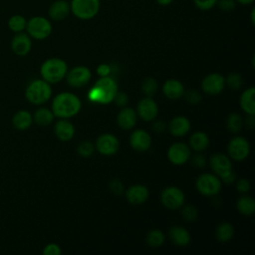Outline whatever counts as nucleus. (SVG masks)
Instances as JSON below:
<instances>
[{
  "label": "nucleus",
  "instance_id": "a18cd8bd",
  "mask_svg": "<svg viewBox=\"0 0 255 255\" xmlns=\"http://www.w3.org/2000/svg\"><path fill=\"white\" fill-rule=\"evenodd\" d=\"M236 188H237V190H238L239 192H241V193H246V192H248L249 189H250V183H249V181H248L247 179H244V178L239 179V180L237 181V183H236Z\"/></svg>",
  "mask_w": 255,
  "mask_h": 255
},
{
  "label": "nucleus",
  "instance_id": "2f4dec72",
  "mask_svg": "<svg viewBox=\"0 0 255 255\" xmlns=\"http://www.w3.org/2000/svg\"><path fill=\"white\" fill-rule=\"evenodd\" d=\"M146 242L150 247H159L164 242V234L158 230H150L146 235Z\"/></svg>",
  "mask_w": 255,
  "mask_h": 255
},
{
  "label": "nucleus",
  "instance_id": "dca6fc26",
  "mask_svg": "<svg viewBox=\"0 0 255 255\" xmlns=\"http://www.w3.org/2000/svg\"><path fill=\"white\" fill-rule=\"evenodd\" d=\"M210 166L214 173L220 178L232 171V163L230 158L223 153H215L210 158Z\"/></svg>",
  "mask_w": 255,
  "mask_h": 255
},
{
  "label": "nucleus",
  "instance_id": "6ab92c4d",
  "mask_svg": "<svg viewBox=\"0 0 255 255\" xmlns=\"http://www.w3.org/2000/svg\"><path fill=\"white\" fill-rule=\"evenodd\" d=\"M126 196L128 202L132 204H141L148 198V189L143 185L135 184L127 190Z\"/></svg>",
  "mask_w": 255,
  "mask_h": 255
},
{
  "label": "nucleus",
  "instance_id": "6e6552de",
  "mask_svg": "<svg viewBox=\"0 0 255 255\" xmlns=\"http://www.w3.org/2000/svg\"><path fill=\"white\" fill-rule=\"evenodd\" d=\"M95 87L98 88L101 94L100 104H104V105L110 104L114 100L116 94L118 93L117 82L109 76L102 77L101 79H99L96 82Z\"/></svg>",
  "mask_w": 255,
  "mask_h": 255
},
{
  "label": "nucleus",
  "instance_id": "20e7f679",
  "mask_svg": "<svg viewBox=\"0 0 255 255\" xmlns=\"http://www.w3.org/2000/svg\"><path fill=\"white\" fill-rule=\"evenodd\" d=\"M53 31V25L49 18L44 16H33L27 19V25L25 32L35 40L47 39Z\"/></svg>",
  "mask_w": 255,
  "mask_h": 255
},
{
  "label": "nucleus",
  "instance_id": "c03bdc74",
  "mask_svg": "<svg viewBox=\"0 0 255 255\" xmlns=\"http://www.w3.org/2000/svg\"><path fill=\"white\" fill-rule=\"evenodd\" d=\"M110 188L115 194H121L124 191V185L119 179H113L110 182Z\"/></svg>",
  "mask_w": 255,
  "mask_h": 255
},
{
  "label": "nucleus",
  "instance_id": "cd10ccee",
  "mask_svg": "<svg viewBox=\"0 0 255 255\" xmlns=\"http://www.w3.org/2000/svg\"><path fill=\"white\" fill-rule=\"evenodd\" d=\"M189 144L195 151L204 150L209 144L208 135L203 131H196L191 134L189 138Z\"/></svg>",
  "mask_w": 255,
  "mask_h": 255
},
{
  "label": "nucleus",
  "instance_id": "c85d7f7f",
  "mask_svg": "<svg viewBox=\"0 0 255 255\" xmlns=\"http://www.w3.org/2000/svg\"><path fill=\"white\" fill-rule=\"evenodd\" d=\"M27 25V19L21 15V14H14L9 17L7 21V27L8 29L13 32L14 34L25 32Z\"/></svg>",
  "mask_w": 255,
  "mask_h": 255
},
{
  "label": "nucleus",
  "instance_id": "7c9ffc66",
  "mask_svg": "<svg viewBox=\"0 0 255 255\" xmlns=\"http://www.w3.org/2000/svg\"><path fill=\"white\" fill-rule=\"evenodd\" d=\"M234 233V228L232 226V224H230L229 222H223L220 223L215 231V235L216 238L220 241V242H227L229 241Z\"/></svg>",
  "mask_w": 255,
  "mask_h": 255
},
{
  "label": "nucleus",
  "instance_id": "3c124183",
  "mask_svg": "<svg viewBox=\"0 0 255 255\" xmlns=\"http://www.w3.org/2000/svg\"><path fill=\"white\" fill-rule=\"evenodd\" d=\"M234 1L236 2V4H239L242 6H248V5H252L255 0H234Z\"/></svg>",
  "mask_w": 255,
  "mask_h": 255
},
{
  "label": "nucleus",
  "instance_id": "e433bc0d",
  "mask_svg": "<svg viewBox=\"0 0 255 255\" xmlns=\"http://www.w3.org/2000/svg\"><path fill=\"white\" fill-rule=\"evenodd\" d=\"M77 151L80 155L84 157L90 156L94 152V145L91 141H83L78 145Z\"/></svg>",
  "mask_w": 255,
  "mask_h": 255
},
{
  "label": "nucleus",
  "instance_id": "9d476101",
  "mask_svg": "<svg viewBox=\"0 0 255 255\" xmlns=\"http://www.w3.org/2000/svg\"><path fill=\"white\" fill-rule=\"evenodd\" d=\"M11 51L19 57L28 55L32 49V38L26 32L14 34L10 42Z\"/></svg>",
  "mask_w": 255,
  "mask_h": 255
},
{
  "label": "nucleus",
  "instance_id": "09e8293b",
  "mask_svg": "<svg viewBox=\"0 0 255 255\" xmlns=\"http://www.w3.org/2000/svg\"><path fill=\"white\" fill-rule=\"evenodd\" d=\"M235 173H234V171L232 170L231 172H229L228 174H226L225 176H223L221 179H222V181L225 183V184H230V183H232V182H234V180H235Z\"/></svg>",
  "mask_w": 255,
  "mask_h": 255
},
{
  "label": "nucleus",
  "instance_id": "37998d69",
  "mask_svg": "<svg viewBox=\"0 0 255 255\" xmlns=\"http://www.w3.org/2000/svg\"><path fill=\"white\" fill-rule=\"evenodd\" d=\"M117 104V106L119 107H125L128 102V95L124 92H118L114 98V100Z\"/></svg>",
  "mask_w": 255,
  "mask_h": 255
},
{
  "label": "nucleus",
  "instance_id": "ddd939ff",
  "mask_svg": "<svg viewBox=\"0 0 255 255\" xmlns=\"http://www.w3.org/2000/svg\"><path fill=\"white\" fill-rule=\"evenodd\" d=\"M225 78L218 74L212 73L204 77L201 82V88L205 94L208 95H217L224 89Z\"/></svg>",
  "mask_w": 255,
  "mask_h": 255
},
{
  "label": "nucleus",
  "instance_id": "4be33fe9",
  "mask_svg": "<svg viewBox=\"0 0 255 255\" xmlns=\"http://www.w3.org/2000/svg\"><path fill=\"white\" fill-rule=\"evenodd\" d=\"M168 129L172 135L182 136L189 131L190 122L185 117H182V116L175 117L170 121L168 125Z\"/></svg>",
  "mask_w": 255,
  "mask_h": 255
},
{
  "label": "nucleus",
  "instance_id": "5701e85b",
  "mask_svg": "<svg viewBox=\"0 0 255 255\" xmlns=\"http://www.w3.org/2000/svg\"><path fill=\"white\" fill-rule=\"evenodd\" d=\"M54 132L60 140L68 141L74 136L75 128L71 122L63 119V120H59L55 124Z\"/></svg>",
  "mask_w": 255,
  "mask_h": 255
},
{
  "label": "nucleus",
  "instance_id": "49530a36",
  "mask_svg": "<svg viewBox=\"0 0 255 255\" xmlns=\"http://www.w3.org/2000/svg\"><path fill=\"white\" fill-rule=\"evenodd\" d=\"M97 73L101 77H107L111 73V66L108 64H101L97 68Z\"/></svg>",
  "mask_w": 255,
  "mask_h": 255
},
{
  "label": "nucleus",
  "instance_id": "f704fd0d",
  "mask_svg": "<svg viewBox=\"0 0 255 255\" xmlns=\"http://www.w3.org/2000/svg\"><path fill=\"white\" fill-rule=\"evenodd\" d=\"M225 84L232 90H237L242 85V78L239 74L232 73L225 79Z\"/></svg>",
  "mask_w": 255,
  "mask_h": 255
},
{
  "label": "nucleus",
  "instance_id": "9b49d317",
  "mask_svg": "<svg viewBox=\"0 0 255 255\" xmlns=\"http://www.w3.org/2000/svg\"><path fill=\"white\" fill-rule=\"evenodd\" d=\"M91 77L92 74L89 68L85 66H77L67 74V82L71 87L81 88L88 84Z\"/></svg>",
  "mask_w": 255,
  "mask_h": 255
},
{
  "label": "nucleus",
  "instance_id": "2eb2a0df",
  "mask_svg": "<svg viewBox=\"0 0 255 255\" xmlns=\"http://www.w3.org/2000/svg\"><path fill=\"white\" fill-rule=\"evenodd\" d=\"M70 14V3L67 0H55L50 4L48 8V18L51 21H63Z\"/></svg>",
  "mask_w": 255,
  "mask_h": 255
},
{
  "label": "nucleus",
  "instance_id": "412c9836",
  "mask_svg": "<svg viewBox=\"0 0 255 255\" xmlns=\"http://www.w3.org/2000/svg\"><path fill=\"white\" fill-rule=\"evenodd\" d=\"M12 125L18 130H26L33 124L32 114L27 110H19L12 117Z\"/></svg>",
  "mask_w": 255,
  "mask_h": 255
},
{
  "label": "nucleus",
  "instance_id": "f3484780",
  "mask_svg": "<svg viewBox=\"0 0 255 255\" xmlns=\"http://www.w3.org/2000/svg\"><path fill=\"white\" fill-rule=\"evenodd\" d=\"M137 113L143 121L149 122L157 116L158 107L151 97H146L141 99L137 104Z\"/></svg>",
  "mask_w": 255,
  "mask_h": 255
},
{
  "label": "nucleus",
  "instance_id": "603ef678",
  "mask_svg": "<svg viewBox=\"0 0 255 255\" xmlns=\"http://www.w3.org/2000/svg\"><path fill=\"white\" fill-rule=\"evenodd\" d=\"M174 0H155V2L159 5V6H163V7H166V6H169L170 4H172Z\"/></svg>",
  "mask_w": 255,
  "mask_h": 255
},
{
  "label": "nucleus",
  "instance_id": "7ed1b4c3",
  "mask_svg": "<svg viewBox=\"0 0 255 255\" xmlns=\"http://www.w3.org/2000/svg\"><path fill=\"white\" fill-rule=\"evenodd\" d=\"M68 67L64 60L60 58H49L40 67V75L49 84L60 82L67 74Z\"/></svg>",
  "mask_w": 255,
  "mask_h": 255
},
{
  "label": "nucleus",
  "instance_id": "0eeeda50",
  "mask_svg": "<svg viewBox=\"0 0 255 255\" xmlns=\"http://www.w3.org/2000/svg\"><path fill=\"white\" fill-rule=\"evenodd\" d=\"M184 193L183 191L175 186H169L162 190L160 195V200L162 204L168 209H178L184 203Z\"/></svg>",
  "mask_w": 255,
  "mask_h": 255
},
{
  "label": "nucleus",
  "instance_id": "79ce46f5",
  "mask_svg": "<svg viewBox=\"0 0 255 255\" xmlns=\"http://www.w3.org/2000/svg\"><path fill=\"white\" fill-rule=\"evenodd\" d=\"M185 98H186V100H187L188 103L193 104V105L197 104V103L200 101V99H201L200 94H199L197 91H195V90H189V91L185 94Z\"/></svg>",
  "mask_w": 255,
  "mask_h": 255
},
{
  "label": "nucleus",
  "instance_id": "1a4fd4ad",
  "mask_svg": "<svg viewBox=\"0 0 255 255\" xmlns=\"http://www.w3.org/2000/svg\"><path fill=\"white\" fill-rule=\"evenodd\" d=\"M250 152V145L246 138L242 136H234L228 144L229 156L237 161L244 160Z\"/></svg>",
  "mask_w": 255,
  "mask_h": 255
},
{
  "label": "nucleus",
  "instance_id": "4c0bfd02",
  "mask_svg": "<svg viewBox=\"0 0 255 255\" xmlns=\"http://www.w3.org/2000/svg\"><path fill=\"white\" fill-rule=\"evenodd\" d=\"M216 6L222 12L228 13V12H232L235 9L236 2L234 0H217Z\"/></svg>",
  "mask_w": 255,
  "mask_h": 255
},
{
  "label": "nucleus",
  "instance_id": "423d86ee",
  "mask_svg": "<svg viewBox=\"0 0 255 255\" xmlns=\"http://www.w3.org/2000/svg\"><path fill=\"white\" fill-rule=\"evenodd\" d=\"M196 188L203 195H216L220 191L221 181L214 174L203 173L196 180Z\"/></svg>",
  "mask_w": 255,
  "mask_h": 255
},
{
  "label": "nucleus",
  "instance_id": "a211bd4d",
  "mask_svg": "<svg viewBox=\"0 0 255 255\" xmlns=\"http://www.w3.org/2000/svg\"><path fill=\"white\" fill-rule=\"evenodd\" d=\"M130 146L136 151H145L151 145V137L143 129L134 130L129 137Z\"/></svg>",
  "mask_w": 255,
  "mask_h": 255
},
{
  "label": "nucleus",
  "instance_id": "b1692460",
  "mask_svg": "<svg viewBox=\"0 0 255 255\" xmlns=\"http://www.w3.org/2000/svg\"><path fill=\"white\" fill-rule=\"evenodd\" d=\"M163 94L171 100H177L181 98L184 94V88L181 82L175 79H169L167 80L162 87Z\"/></svg>",
  "mask_w": 255,
  "mask_h": 255
},
{
  "label": "nucleus",
  "instance_id": "f8f14e48",
  "mask_svg": "<svg viewBox=\"0 0 255 255\" xmlns=\"http://www.w3.org/2000/svg\"><path fill=\"white\" fill-rule=\"evenodd\" d=\"M96 147L101 154L112 155L118 151L120 141L118 137L112 133H103L97 138Z\"/></svg>",
  "mask_w": 255,
  "mask_h": 255
},
{
  "label": "nucleus",
  "instance_id": "4468645a",
  "mask_svg": "<svg viewBox=\"0 0 255 255\" xmlns=\"http://www.w3.org/2000/svg\"><path fill=\"white\" fill-rule=\"evenodd\" d=\"M167 157L173 164H183L190 157V149L183 142H175L169 146L167 150Z\"/></svg>",
  "mask_w": 255,
  "mask_h": 255
},
{
  "label": "nucleus",
  "instance_id": "bb28decb",
  "mask_svg": "<svg viewBox=\"0 0 255 255\" xmlns=\"http://www.w3.org/2000/svg\"><path fill=\"white\" fill-rule=\"evenodd\" d=\"M32 117H33V123H35L40 127H47L53 122L55 116L52 110L41 107L34 112Z\"/></svg>",
  "mask_w": 255,
  "mask_h": 255
},
{
  "label": "nucleus",
  "instance_id": "864d4df0",
  "mask_svg": "<svg viewBox=\"0 0 255 255\" xmlns=\"http://www.w3.org/2000/svg\"><path fill=\"white\" fill-rule=\"evenodd\" d=\"M254 8L251 10V22H252V24H254Z\"/></svg>",
  "mask_w": 255,
  "mask_h": 255
},
{
  "label": "nucleus",
  "instance_id": "c756f323",
  "mask_svg": "<svg viewBox=\"0 0 255 255\" xmlns=\"http://www.w3.org/2000/svg\"><path fill=\"white\" fill-rule=\"evenodd\" d=\"M237 209L243 215H252L255 211L254 199L250 196H241L237 201Z\"/></svg>",
  "mask_w": 255,
  "mask_h": 255
},
{
  "label": "nucleus",
  "instance_id": "f257e3e1",
  "mask_svg": "<svg viewBox=\"0 0 255 255\" xmlns=\"http://www.w3.org/2000/svg\"><path fill=\"white\" fill-rule=\"evenodd\" d=\"M81 110L80 99L69 92L58 94L52 102V112L54 116L61 119H68L77 115Z\"/></svg>",
  "mask_w": 255,
  "mask_h": 255
},
{
  "label": "nucleus",
  "instance_id": "de8ad7c7",
  "mask_svg": "<svg viewBox=\"0 0 255 255\" xmlns=\"http://www.w3.org/2000/svg\"><path fill=\"white\" fill-rule=\"evenodd\" d=\"M192 163L195 167H204L205 166V163H206V160H205V157L202 155V154H196L193 156L192 158Z\"/></svg>",
  "mask_w": 255,
  "mask_h": 255
},
{
  "label": "nucleus",
  "instance_id": "ea45409f",
  "mask_svg": "<svg viewBox=\"0 0 255 255\" xmlns=\"http://www.w3.org/2000/svg\"><path fill=\"white\" fill-rule=\"evenodd\" d=\"M42 252L44 255H60L61 248L56 243H49L44 247Z\"/></svg>",
  "mask_w": 255,
  "mask_h": 255
},
{
  "label": "nucleus",
  "instance_id": "39448f33",
  "mask_svg": "<svg viewBox=\"0 0 255 255\" xmlns=\"http://www.w3.org/2000/svg\"><path fill=\"white\" fill-rule=\"evenodd\" d=\"M69 3L71 14L83 21L95 18L101 9V0H71Z\"/></svg>",
  "mask_w": 255,
  "mask_h": 255
},
{
  "label": "nucleus",
  "instance_id": "393cba45",
  "mask_svg": "<svg viewBox=\"0 0 255 255\" xmlns=\"http://www.w3.org/2000/svg\"><path fill=\"white\" fill-rule=\"evenodd\" d=\"M255 89L250 87L245 90L240 97V106L248 115H255Z\"/></svg>",
  "mask_w": 255,
  "mask_h": 255
},
{
  "label": "nucleus",
  "instance_id": "473e14b6",
  "mask_svg": "<svg viewBox=\"0 0 255 255\" xmlns=\"http://www.w3.org/2000/svg\"><path fill=\"white\" fill-rule=\"evenodd\" d=\"M242 119L241 116L236 114V113H232L228 116L227 121H226V126L227 128L231 131V132H238L241 128H242Z\"/></svg>",
  "mask_w": 255,
  "mask_h": 255
},
{
  "label": "nucleus",
  "instance_id": "aec40b11",
  "mask_svg": "<svg viewBox=\"0 0 255 255\" xmlns=\"http://www.w3.org/2000/svg\"><path fill=\"white\" fill-rule=\"evenodd\" d=\"M118 125L123 129H130L136 124V113L131 108H124L118 114Z\"/></svg>",
  "mask_w": 255,
  "mask_h": 255
},
{
  "label": "nucleus",
  "instance_id": "c9c22d12",
  "mask_svg": "<svg viewBox=\"0 0 255 255\" xmlns=\"http://www.w3.org/2000/svg\"><path fill=\"white\" fill-rule=\"evenodd\" d=\"M217 0H193L194 6L201 11H209L216 7Z\"/></svg>",
  "mask_w": 255,
  "mask_h": 255
},
{
  "label": "nucleus",
  "instance_id": "72a5a7b5",
  "mask_svg": "<svg viewBox=\"0 0 255 255\" xmlns=\"http://www.w3.org/2000/svg\"><path fill=\"white\" fill-rule=\"evenodd\" d=\"M141 89L147 97H152L157 91V83L153 78H146L142 83Z\"/></svg>",
  "mask_w": 255,
  "mask_h": 255
},
{
  "label": "nucleus",
  "instance_id": "f03ea898",
  "mask_svg": "<svg viewBox=\"0 0 255 255\" xmlns=\"http://www.w3.org/2000/svg\"><path fill=\"white\" fill-rule=\"evenodd\" d=\"M24 95L30 104L41 106L50 100L52 96V88L45 80L34 79L26 86Z\"/></svg>",
  "mask_w": 255,
  "mask_h": 255
},
{
  "label": "nucleus",
  "instance_id": "58836bf2",
  "mask_svg": "<svg viewBox=\"0 0 255 255\" xmlns=\"http://www.w3.org/2000/svg\"><path fill=\"white\" fill-rule=\"evenodd\" d=\"M181 213H182L183 218L188 220V221H192V220L196 219L197 218V214H198L197 209L193 205H186V206H184L182 208Z\"/></svg>",
  "mask_w": 255,
  "mask_h": 255
},
{
  "label": "nucleus",
  "instance_id": "a19ab883",
  "mask_svg": "<svg viewBox=\"0 0 255 255\" xmlns=\"http://www.w3.org/2000/svg\"><path fill=\"white\" fill-rule=\"evenodd\" d=\"M88 99L92 103L100 104V102H101V94H100V91L98 90V88H96L94 86L92 89H90V91L88 92Z\"/></svg>",
  "mask_w": 255,
  "mask_h": 255
},
{
  "label": "nucleus",
  "instance_id": "8fccbe9b",
  "mask_svg": "<svg viewBox=\"0 0 255 255\" xmlns=\"http://www.w3.org/2000/svg\"><path fill=\"white\" fill-rule=\"evenodd\" d=\"M164 128H165V125H164V123L161 122V121L155 122V123L153 124V129H154L155 131H157V132H161L162 130H164Z\"/></svg>",
  "mask_w": 255,
  "mask_h": 255
},
{
  "label": "nucleus",
  "instance_id": "a878e982",
  "mask_svg": "<svg viewBox=\"0 0 255 255\" xmlns=\"http://www.w3.org/2000/svg\"><path fill=\"white\" fill-rule=\"evenodd\" d=\"M171 241L178 246H186L190 242V234L184 227L173 226L169 231Z\"/></svg>",
  "mask_w": 255,
  "mask_h": 255
}]
</instances>
